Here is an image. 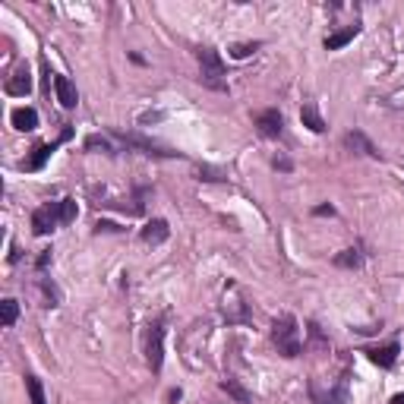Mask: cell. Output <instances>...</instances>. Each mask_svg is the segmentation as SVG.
Instances as JSON below:
<instances>
[{
  "label": "cell",
  "mask_w": 404,
  "mask_h": 404,
  "mask_svg": "<svg viewBox=\"0 0 404 404\" xmlns=\"http://www.w3.org/2000/svg\"><path fill=\"white\" fill-rule=\"evenodd\" d=\"M168 401H180V389H171V392H168Z\"/></svg>",
  "instance_id": "27"
},
{
  "label": "cell",
  "mask_w": 404,
  "mask_h": 404,
  "mask_svg": "<svg viewBox=\"0 0 404 404\" xmlns=\"http://www.w3.org/2000/svg\"><path fill=\"white\" fill-rule=\"evenodd\" d=\"M171 237V228H168L165 218H152L149 225L143 228V240L145 243H152V247H158V243H165V240Z\"/></svg>",
  "instance_id": "13"
},
{
  "label": "cell",
  "mask_w": 404,
  "mask_h": 404,
  "mask_svg": "<svg viewBox=\"0 0 404 404\" xmlns=\"http://www.w3.org/2000/svg\"><path fill=\"white\" fill-rule=\"evenodd\" d=\"M360 35V26H347V29H338L325 38V51H341L345 45H351L354 38Z\"/></svg>",
  "instance_id": "15"
},
{
  "label": "cell",
  "mask_w": 404,
  "mask_h": 404,
  "mask_svg": "<svg viewBox=\"0 0 404 404\" xmlns=\"http://www.w3.org/2000/svg\"><path fill=\"white\" fill-rule=\"evenodd\" d=\"M54 95H57V101L63 108H76L79 105V92H76V85L70 83L67 76H54Z\"/></svg>",
  "instance_id": "12"
},
{
  "label": "cell",
  "mask_w": 404,
  "mask_h": 404,
  "mask_svg": "<svg viewBox=\"0 0 404 404\" xmlns=\"http://www.w3.org/2000/svg\"><path fill=\"white\" fill-rule=\"evenodd\" d=\"M70 136H73V130H70V127H63V133H60V139H57V143H41V145H35V149H32V155L19 161V171H29V174L41 171V168L48 165V158H51L54 152L60 149V145L67 143Z\"/></svg>",
  "instance_id": "5"
},
{
  "label": "cell",
  "mask_w": 404,
  "mask_h": 404,
  "mask_svg": "<svg viewBox=\"0 0 404 404\" xmlns=\"http://www.w3.org/2000/svg\"><path fill=\"white\" fill-rule=\"evenodd\" d=\"M16 319H19V303L13 297H7L0 303V322H3V329H13Z\"/></svg>",
  "instance_id": "18"
},
{
  "label": "cell",
  "mask_w": 404,
  "mask_h": 404,
  "mask_svg": "<svg viewBox=\"0 0 404 404\" xmlns=\"http://www.w3.org/2000/svg\"><path fill=\"white\" fill-rule=\"evenodd\" d=\"M95 149L114 155V149H111V143H108V139H101V136H89V139H85V152H95Z\"/></svg>",
  "instance_id": "23"
},
{
  "label": "cell",
  "mask_w": 404,
  "mask_h": 404,
  "mask_svg": "<svg viewBox=\"0 0 404 404\" xmlns=\"http://www.w3.org/2000/svg\"><path fill=\"white\" fill-rule=\"evenodd\" d=\"M345 149H351V152H357V155H367V158H376L379 161L382 158V152L373 145V139H370L363 130H351V133L345 136Z\"/></svg>",
  "instance_id": "9"
},
{
  "label": "cell",
  "mask_w": 404,
  "mask_h": 404,
  "mask_svg": "<svg viewBox=\"0 0 404 404\" xmlns=\"http://www.w3.org/2000/svg\"><path fill=\"white\" fill-rule=\"evenodd\" d=\"M335 265L338 269H360V265H363V253H360L357 247L341 250V253L335 256Z\"/></svg>",
  "instance_id": "17"
},
{
  "label": "cell",
  "mask_w": 404,
  "mask_h": 404,
  "mask_svg": "<svg viewBox=\"0 0 404 404\" xmlns=\"http://www.w3.org/2000/svg\"><path fill=\"white\" fill-rule=\"evenodd\" d=\"M145 360L152 373H161L165 367V319H155L145 335Z\"/></svg>",
  "instance_id": "4"
},
{
  "label": "cell",
  "mask_w": 404,
  "mask_h": 404,
  "mask_svg": "<svg viewBox=\"0 0 404 404\" xmlns=\"http://www.w3.org/2000/svg\"><path fill=\"white\" fill-rule=\"evenodd\" d=\"M26 389H29V401H32V404H48L45 389H41L38 376H26Z\"/></svg>",
  "instance_id": "21"
},
{
  "label": "cell",
  "mask_w": 404,
  "mask_h": 404,
  "mask_svg": "<svg viewBox=\"0 0 404 404\" xmlns=\"http://www.w3.org/2000/svg\"><path fill=\"white\" fill-rule=\"evenodd\" d=\"M300 120H303V127L313 130V133H325V120H322L319 108H316L313 101H303V108H300Z\"/></svg>",
  "instance_id": "16"
},
{
  "label": "cell",
  "mask_w": 404,
  "mask_h": 404,
  "mask_svg": "<svg viewBox=\"0 0 404 404\" xmlns=\"http://www.w3.org/2000/svg\"><path fill=\"white\" fill-rule=\"evenodd\" d=\"M363 354H367L370 363H376L379 370H392L398 354H401V347H398V341H389V345H382V347H367Z\"/></svg>",
  "instance_id": "10"
},
{
  "label": "cell",
  "mask_w": 404,
  "mask_h": 404,
  "mask_svg": "<svg viewBox=\"0 0 404 404\" xmlns=\"http://www.w3.org/2000/svg\"><path fill=\"white\" fill-rule=\"evenodd\" d=\"M259 48H262V41H240V45L228 48V54H231L234 60H243V57H250V54H256Z\"/></svg>",
  "instance_id": "20"
},
{
  "label": "cell",
  "mask_w": 404,
  "mask_h": 404,
  "mask_svg": "<svg viewBox=\"0 0 404 404\" xmlns=\"http://www.w3.org/2000/svg\"><path fill=\"white\" fill-rule=\"evenodd\" d=\"M199 180H209V183H221V180H228V174H225V171H215V168H209V165H202V168H199Z\"/></svg>",
  "instance_id": "22"
},
{
  "label": "cell",
  "mask_w": 404,
  "mask_h": 404,
  "mask_svg": "<svg viewBox=\"0 0 404 404\" xmlns=\"http://www.w3.org/2000/svg\"><path fill=\"white\" fill-rule=\"evenodd\" d=\"M10 120H13V127L23 130V133L38 130V111H35V108H16V111L10 114Z\"/></svg>",
  "instance_id": "14"
},
{
  "label": "cell",
  "mask_w": 404,
  "mask_h": 404,
  "mask_svg": "<svg viewBox=\"0 0 404 404\" xmlns=\"http://www.w3.org/2000/svg\"><path fill=\"white\" fill-rule=\"evenodd\" d=\"M120 139L127 145H133V149H143V155H152V158H183L180 152H174V149H165V145H158V143H152V139H145V136H139V133H117Z\"/></svg>",
  "instance_id": "8"
},
{
  "label": "cell",
  "mask_w": 404,
  "mask_h": 404,
  "mask_svg": "<svg viewBox=\"0 0 404 404\" xmlns=\"http://www.w3.org/2000/svg\"><path fill=\"white\" fill-rule=\"evenodd\" d=\"M76 215H79V209H76V199H70V196L57 202H45V205H38L32 212V231L38 237H45V234H51L60 225H73Z\"/></svg>",
  "instance_id": "1"
},
{
  "label": "cell",
  "mask_w": 404,
  "mask_h": 404,
  "mask_svg": "<svg viewBox=\"0 0 404 404\" xmlns=\"http://www.w3.org/2000/svg\"><path fill=\"white\" fill-rule=\"evenodd\" d=\"M310 398H313V404H351L347 376H341V379H338L329 392H319V385H316V382H310Z\"/></svg>",
  "instance_id": "6"
},
{
  "label": "cell",
  "mask_w": 404,
  "mask_h": 404,
  "mask_svg": "<svg viewBox=\"0 0 404 404\" xmlns=\"http://www.w3.org/2000/svg\"><path fill=\"white\" fill-rule=\"evenodd\" d=\"M272 345L278 347V354L281 357H300V351H303V345H300V329H297V319H294L291 313L278 316L275 322H272Z\"/></svg>",
  "instance_id": "2"
},
{
  "label": "cell",
  "mask_w": 404,
  "mask_h": 404,
  "mask_svg": "<svg viewBox=\"0 0 404 404\" xmlns=\"http://www.w3.org/2000/svg\"><path fill=\"white\" fill-rule=\"evenodd\" d=\"M392 404H404V392H401V395H395V398H392Z\"/></svg>",
  "instance_id": "28"
},
{
  "label": "cell",
  "mask_w": 404,
  "mask_h": 404,
  "mask_svg": "<svg viewBox=\"0 0 404 404\" xmlns=\"http://www.w3.org/2000/svg\"><path fill=\"white\" fill-rule=\"evenodd\" d=\"M313 215H335V209H332V205H316Z\"/></svg>",
  "instance_id": "25"
},
{
  "label": "cell",
  "mask_w": 404,
  "mask_h": 404,
  "mask_svg": "<svg viewBox=\"0 0 404 404\" xmlns=\"http://www.w3.org/2000/svg\"><path fill=\"white\" fill-rule=\"evenodd\" d=\"M221 389H225L228 395H231L237 404H250V395H247V389H243V385H240L237 379H231V376H228V379H221Z\"/></svg>",
  "instance_id": "19"
},
{
  "label": "cell",
  "mask_w": 404,
  "mask_h": 404,
  "mask_svg": "<svg viewBox=\"0 0 404 404\" xmlns=\"http://www.w3.org/2000/svg\"><path fill=\"white\" fill-rule=\"evenodd\" d=\"M253 123H256V130H259V136H265V139H278V136H281V130H285V117H281V111H278V108L256 111L253 114Z\"/></svg>",
  "instance_id": "7"
},
{
  "label": "cell",
  "mask_w": 404,
  "mask_h": 404,
  "mask_svg": "<svg viewBox=\"0 0 404 404\" xmlns=\"http://www.w3.org/2000/svg\"><path fill=\"white\" fill-rule=\"evenodd\" d=\"M196 57H199V83L205 85V89L212 92H228V79H225V60H221V54L215 51V48H199L196 51Z\"/></svg>",
  "instance_id": "3"
},
{
  "label": "cell",
  "mask_w": 404,
  "mask_h": 404,
  "mask_svg": "<svg viewBox=\"0 0 404 404\" xmlns=\"http://www.w3.org/2000/svg\"><path fill=\"white\" fill-rule=\"evenodd\" d=\"M275 168L278 171H291V161L287 158H275Z\"/></svg>",
  "instance_id": "26"
},
{
  "label": "cell",
  "mask_w": 404,
  "mask_h": 404,
  "mask_svg": "<svg viewBox=\"0 0 404 404\" xmlns=\"http://www.w3.org/2000/svg\"><path fill=\"white\" fill-rule=\"evenodd\" d=\"M95 231H98V234H101V231H105V234H111V231H123V228H120V225H114V221H98V225H95Z\"/></svg>",
  "instance_id": "24"
},
{
  "label": "cell",
  "mask_w": 404,
  "mask_h": 404,
  "mask_svg": "<svg viewBox=\"0 0 404 404\" xmlns=\"http://www.w3.org/2000/svg\"><path fill=\"white\" fill-rule=\"evenodd\" d=\"M3 89H7V95H13V98H26L32 92V73H29V67H16V73L10 76L7 79V85H3Z\"/></svg>",
  "instance_id": "11"
}]
</instances>
